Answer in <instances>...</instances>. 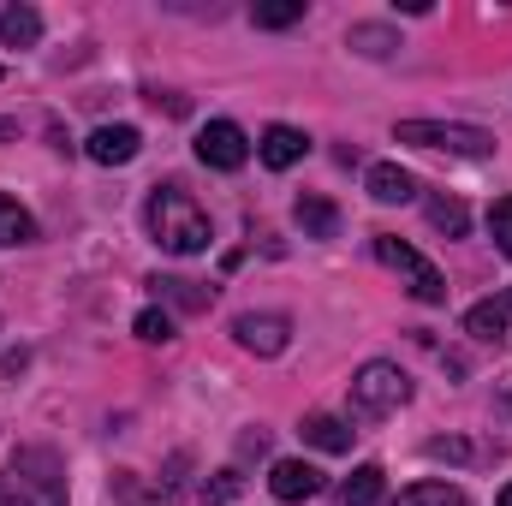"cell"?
<instances>
[{
	"label": "cell",
	"instance_id": "7c38bea8",
	"mask_svg": "<svg viewBox=\"0 0 512 506\" xmlns=\"http://www.w3.org/2000/svg\"><path fill=\"white\" fill-rule=\"evenodd\" d=\"M507 328H512V286L501 298H483V304L465 310V334L471 340H507Z\"/></svg>",
	"mask_w": 512,
	"mask_h": 506
},
{
	"label": "cell",
	"instance_id": "484cf974",
	"mask_svg": "<svg viewBox=\"0 0 512 506\" xmlns=\"http://www.w3.org/2000/svg\"><path fill=\"white\" fill-rule=\"evenodd\" d=\"M489 233H495L501 256H512V197H495V209H489Z\"/></svg>",
	"mask_w": 512,
	"mask_h": 506
},
{
	"label": "cell",
	"instance_id": "4fadbf2b",
	"mask_svg": "<svg viewBox=\"0 0 512 506\" xmlns=\"http://www.w3.org/2000/svg\"><path fill=\"white\" fill-rule=\"evenodd\" d=\"M364 185H370L376 203H411V197H417V173H405L399 161H376V167L364 173Z\"/></svg>",
	"mask_w": 512,
	"mask_h": 506
},
{
	"label": "cell",
	"instance_id": "4316f807",
	"mask_svg": "<svg viewBox=\"0 0 512 506\" xmlns=\"http://www.w3.org/2000/svg\"><path fill=\"white\" fill-rule=\"evenodd\" d=\"M239 453H268V435H262V429H251V435L239 441Z\"/></svg>",
	"mask_w": 512,
	"mask_h": 506
},
{
	"label": "cell",
	"instance_id": "44dd1931",
	"mask_svg": "<svg viewBox=\"0 0 512 506\" xmlns=\"http://www.w3.org/2000/svg\"><path fill=\"white\" fill-rule=\"evenodd\" d=\"M393 506H471V495L459 483H411Z\"/></svg>",
	"mask_w": 512,
	"mask_h": 506
},
{
	"label": "cell",
	"instance_id": "83f0119b",
	"mask_svg": "<svg viewBox=\"0 0 512 506\" xmlns=\"http://www.w3.org/2000/svg\"><path fill=\"white\" fill-rule=\"evenodd\" d=\"M6 137H18V120H0V143H6Z\"/></svg>",
	"mask_w": 512,
	"mask_h": 506
},
{
	"label": "cell",
	"instance_id": "cb8c5ba5",
	"mask_svg": "<svg viewBox=\"0 0 512 506\" xmlns=\"http://www.w3.org/2000/svg\"><path fill=\"white\" fill-rule=\"evenodd\" d=\"M197 495H203V506H227V501H239V495H245V471H239V465H227V471H215V477H209V483H203Z\"/></svg>",
	"mask_w": 512,
	"mask_h": 506
},
{
	"label": "cell",
	"instance_id": "e0dca14e",
	"mask_svg": "<svg viewBox=\"0 0 512 506\" xmlns=\"http://www.w3.org/2000/svg\"><path fill=\"white\" fill-rule=\"evenodd\" d=\"M340 501L346 506H382L387 501V471L382 465H358V471L340 483Z\"/></svg>",
	"mask_w": 512,
	"mask_h": 506
},
{
	"label": "cell",
	"instance_id": "5bb4252c",
	"mask_svg": "<svg viewBox=\"0 0 512 506\" xmlns=\"http://www.w3.org/2000/svg\"><path fill=\"white\" fill-rule=\"evenodd\" d=\"M292 221L304 227V239H340V209L328 197H298L292 203Z\"/></svg>",
	"mask_w": 512,
	"mask_h": 506
},
{
	"label": "cell",
	"instance_id": "d6986e66",
	"mask_svg": "<svg viewBox=\"0 0 512 506\" xmlns=\"http://www.w3.org/2000/svg\"><path fill=\"white\" fill-rule=\"evenodd\" d=\"M501 447H477V441H459V435H435L423 441V459H447V465H477V459H495Z\"/></svg>",
	"mask_w": 512,
	"mask_h": 506
},
{
	"label": "cell",
	"instance_id": "52a82bcc",
	"mask_svg": "<svg viewBox=\"0 0 512 506\" xmlns=\"http://www.w3.org/2000/svg\"><path fill=\"white\" fill-rule=\"evenodd\" d=\"M233 340L245 352H256V358H280L292 346V316H280V310H245V316H233Z\"/></svg>",
	"mask_w": 512,
	"mask_h": 506
},
{
	"label": "cell",
	"instance_id": "5b68a950",
	"mask_svg": "<svg viewBox=\"0 0 512 506\" xmlns=\"http://www.w3.org/2000/svg\"><path fill=\"white\" fill-rule=\"evenodd\" d=\"M376 256H382L387 268L411 286V298H417V304H447V280H441V268H435L423 251H411V245H405V239H393V233H376Z\"/></svg>",
	"mask_w": 512,
	"mask_h": 506
},
{
	"label": "cell",
	"instance_id": "ac0fdd59",
	"mask_svg": "<svg viewBox=\"0 0 512 506\" xmlns=\"http://www.w3.org/2000/svg\"><path fill=\"white\" fill-rule=\"evenodd\" d=\"M161 298H173L179 310H209L215 304V286H203V280H185V274H155L149 280Z\"/></svg>",
	"mask_w": 512,
	"mask_h": 506
},
{
	"label": "cell",
	"instance_id": "277c9868",
	"mask_svg": "<svg viewBox=\"0 0 512 506\" xmlns=\"http://www.w3.org/2000/svg\"><path fill=\"white\" fill-rule=\"evenodd\" d=\"M411 399V376L399 370V364H387V358H376V364H364L358 376H352V417H393L399 405Z\"/></svg>",
	"mask_w": 512,
	"mask_h": 506
},
{
	"label": "cell",
	"instance_id": "7402d4cb",
	"mask_svg": "<svg viewBox=\"0 0 512 506\" xmlns=\"http://www.w3.org/2000/svg\"><path fill=\"white\" fill-rule=\"evenodd\" d=\"M0 245H36V221L12 197H0Z\"/></svg>",
	"mask_w": 512,
	"mask_h": 506
},
{
	"label": "cell",
	"instance_id": "2e32d148",
	"mask_svg": "<svg viewBox=\"0 0 512 506\" xmlns=\"http://www.w3.org/2000/svg\"><path fill=\"white\" fill-rule=\"evenodd\" d=\"M423 215H429V227L447 233V239H465V233H471V209H465L459 197H447V191L423 197Z\"/></svg>",
	"mask_w": 512,
	"mask_h": 506
},
{
	"label": "cell",
	"instance_id": "f1b7e54d",
	"mask_svg": "<svg viewBox=\"0 0 512 506\" xmlns=\"http://www.w3.org/2000/svg\"><path fill=\"white\" fill-rule=\"evenodd\" d=\"M495 506H512V483H507V489H501V501H495Z\"/></svg>",
	"mask_w": 512,
	"mask_h": 506
},
{
	"label": "cell",
	"instance_id": "f546056e",
	"mask_svg": "<svg viewBox=\"0 0 512 506\" xmlns=\"http://www.w3.org/2000/svg\"><path fill=\"white\" fill-rule=\"evenodd\" d=\"M0 78H6V66H0Z\"/></svg>",
	"mask_w": 512,
	"mask_h": 506
},
{
	"label": "cell",
	"instance_id": "ffe728a7",
	"mask_svg": "<svg viewBox=\"0 0 512 506\" xmlns=\"http://www.w3.org/2000/svg\"><path fill=\"white\" fill-rule=\"evenodd\" d=\"M346 48H358V54H370V60H387V54L405 48V42H399L387 24H352V30H346Z\"/></svg>",
	"mask_w": 512,
	"mask_h": 506
},
{
	"label": "cell",
	"instance_id": "3957f363",
	"mask_svg": "<svg viewBox=\"0 0 512 506\" xmlns=\"http://www.w3.org/2000/svg\"><path fill=\"white\" fill-rule=\"evenodd\" d=\"M393 137H399V143H411V149H441V155H465V161L495 155V131L453 126V120H399Z\"/></svg>",
	"mask_w": 512,
	"mask_h": 506
},
{
	"label": "cell",
	"instance_id": "d4e9b609",
	"mask_svg": "<svg viewBox=\"0 0 512 506\" xmlns=\"http://www.w3.org/2000/svg\"><path fill=\"white\" fill-rule=\"evenodd\" d=\"M131 334H137V340H149V346H167V340H173V316H167V310H137Z\"/></svg>",
	"mask_w": 512,
	"mask_h": 506
},
{
	"label": "cell",
	"instance_id": "9c48e42d",
	"mask_svg": "<svg viewBox=\"0 0 512 506\" xmlns=\"http://www.w3.org/2000/svg\"><path fill=\"white\" fill-rule=\"evenodd\" d=\"M137 149H143V131L137 126H96L90 143H84V155L102 161V167H126V161H137Z\"/></svg>",
	"mask_w": 512,
	"mask_h": 506
},
{
	"label": "cell",
	"instance_id": "603a6c76",
	"mask_svg": "<svg viewBox=\"0 0 512 506\" xmlns=\"http://www.w3.org/2000/svg\"><path fill=\"white\" fill-rule=\"evenodd\" d=\"M298 18H304V0H262V6H251L256 30H286V24H298Z\"/></svg>",
	"mask_w": 512,
	"mask_h": 506
},
{
	"label": "cell",
	"instance_id": "8992f818",
	"mask_svg": "<svg viewBox=\"0 0 512 506\" xmlns=\"http://www.w3.org/2000/svg\"><path fill=\"white\" fill-rule=\"evenodd\" d=\"M197 161L215 167V173H239V167L251 161V137H245V126H233V120H209V126L197 131Z\"/></svg>",
	"mask_w": 512,
	"mask_h": 506
},
{
	"label": "cell",
	"instance_id": "ba28073f",
	"mask_svg": "<svg viewBox=\"0 0 512 506\" xmlns=\"http://www.w3.org/2000/svg\"><path fill=\"white\" fill-rule=\"evenodd\" d=\"M268 495L286 501V506L316 501V495H322V471L304 465V459H274V471H268Z\"/></svg>",
	"mask_w": 512,
	"mask_h": 506
},
{
	"label": "cell",
	"instance_id": "9a60e30c",
	"mask_svg": "<svg viewBox=\"0 0 512 506\" xmlns=\"http://www.w3.org/2000/svg\"><path fill=\"white\" fill-rule=\"evenodd\" d=\"M42 42V12L36 6H6L0 12V48H36Z\"/></svg>",
	"mask_w": 512,
	"mask_h": 506
},
{
	"label": "cell",
	"instance_id": "6da1fadb",
	"mask_svg": "<svg viewBox=\"0 0 512 506\" xmlns=\"http://www.w3.org/2000/svg\"><path fill=\"white\" fill-rule=\"evenodd\" d=\"M143 227H149V239L161 251H173V256H203L209 239H215L209 215L197 209V197L185 185H155L149 203H143Z\"/></svg>",
	"mask_w": 512,
	"mask_h": 506
},
{
	"label": "cell",
	"instance_id": "30bf717a",
	"mask_svg": "<svg viewBox=\"0 0 512 506\" xmlns=\"http://www.w3.org/2000/svg\"><path fill=\"white\" fill-rule=\"evenodd\" d=\"M256 155H262V167L286 173V167H298V161L310 155V137H304L298 126H268L262 131V143H256Z\"/></svg>",
	"mask_w": 512,
	"mask_h": 506
},
{
	"label": "cell",
	"instance_id": "8fae6325",
	"mask_svg": "<svg viewBox=\"0 0 512 506\" xmlns=\"http://www.w3.org/2000/svg\"><path fill=\"white\" fill-rule=\"evenodd\" d=\"M298 435H304L316 453H352V435H358V429H352L346 417H334V411H310V417L298 423Z\"/></svg>",
	"mask_w": 512,
	"mask_h": 506
},
{
	"label": "cell",
	"instance_id": "7a4b0ae2",
	"mask_svg": "<svg viewBox=\"0 0 512 506\" xmlns=\"http://www.w3.org/2000/svg\"><path fill=\"white\" fill-rule=\"evenodd\" d=\"M0 506H66V471L48 447H18L0 471Z\"/></svg>",
	"mask_w": 512,
	"mask_h": 506
}]
</instances>
